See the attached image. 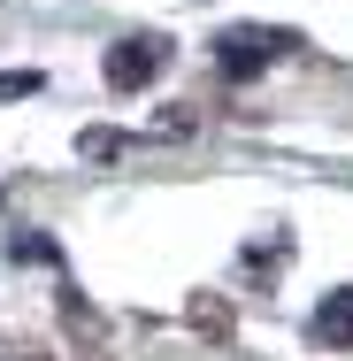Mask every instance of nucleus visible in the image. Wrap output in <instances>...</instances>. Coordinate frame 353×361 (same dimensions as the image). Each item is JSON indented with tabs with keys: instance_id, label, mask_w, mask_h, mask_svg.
I'll return each instance as SVG.
<instances>
[{
	"instance_id": "f257e3e1",
	"label": "nucleus",
	"mask_w": 353,
	"mask_h": 361,
	"mask_svg": "<svg viewBox=\"0 0 353 361\" xmlns=\"http://www.w3.org/2000/svg\"><path fill=\"white\" fill-rule=\"evenodd\" d=\"M299 39L292 31H269V23H238V31H223L215 39V70L230 77V85H254V77L269 70L277 54H292Z\"/></svg>"
},
{
	"instance_id": "7ed1b4c3",
	"label": "nucleus",
	"mask_w": 353,
	"mask_h": 361,
	"mask_svg": "<svg viewBox=\"0 0 353 361\" xmlns=\"http://www.w3.org/2000/svg\"><path fill=\"white\" fill-rule=\"evenodd\" d=\"M307 338H315V346H353V285H346V292H330V300L315 307Z\"/></svg>"
},
{
	"instance_id": "39448f33",
	"label": "nucleus",
	"mask_w": 353,
	"mask_h": 361,
	"mask_svg": "<svg viewBox=\"0 0 353 361\" xmlns=\"http://www.w3.org/2000/svg\"><path fill=\"white\" fill-rule=\"evenodd\" d=\"M8 254H16V262H62V246H54V238H39V231H31V238H16Z\"/></svg>"
},
{
	"instance_id": "f03ea898",
	"label": "nucleus",
	"mask_w": 353,
	"mask_h": 361,
	"mask_svg": "<svg viewBox=\"0 0 353 361\" xmlns=\"http://www.w3.org/2000/svg\"><path fill=\"white\" fill-rule=\"evenodd\" d=\"M161 70H169V39H161V31H123V39L108 47V62H100L108 92H123V100H131V92H146Z\"/></svg>"
},
{
	"instance_id": "20e7f679",
	"label": "nucleus",
	"mask_w": 353,
	"mask_h": 361,
	"mask_svg": "<svg viewBox=\"0 0 353 361\" xmlns=\"http://www.w3.org/2000/svg\"><path fill=\"white\" fill-rule=\"evenodd\" d=\"M39 85H47L39 70H0V100H31Z\"/></svg>"
}]
</instances>
